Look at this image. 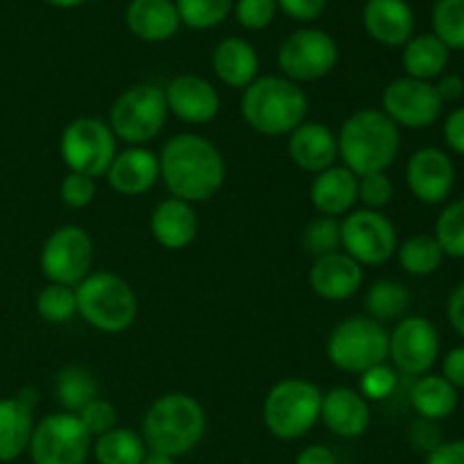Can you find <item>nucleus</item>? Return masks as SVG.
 Here are the masks:
<instances>
[{"instance_id": "obj_39", "label": "nucleus", "mask_w": 464, "mask_h": 464, "mask_svg": "<svg viewBox=\"0 0 464 464\" xmlns=\"http://www.w3.org/2000/svg\"><path fill=\"white\" fill-rule=\"evenodd\" d=\"M394 198V184L388 172H374V175L358 177V202L362 208L383 211Z\"/></svg>"}, {"instance_id": "obj_8", "label": "nucleus", "mask_w": 464, "mask_h": 464, "mask_svg": "<svg viewBox=\"0 0 464 464\" xmlns=\"http://www.w3.org/2000/svg\"><path fill=\"white\" fill-rule=\"evenodd\" d=\"M163 89L154 84H134L122 91L109 109V127L113 136L127 145L152 143L168 121Z\"/></svg>"}, {"instance_id": "obj_48", "label": "nucleus", "mask_w": 464, "mask_h": 464, "mask_svg": "<svg viewBox=\"0 0 464 464\" xmlns=\"http://www.w3.org/2000/svg\"><path fill=\"white\" fill-rule=\"evenodd\" d=\"M433 84L444 104L458 102V100L464 98V77L458 75V72H444Z\"/></svg>"}, {"instance_id": "obj_43", "label": "nucleus", "mask_w": 464, "mask_h": 464, "mask_svg": "<svg viewBox=\"0 0 464 464\" xmlns=\"http://www.w3.org/2000/svg\"><path fill=\"white\" fill-rule=\"evenodd\" d=\"M95 193H98L95 179L80 175V172H66V177L59 184V198H62V202L68 208H77V211L91 207L95 199Z\"/></svg>"}, {"instance_id": "obj_16", "label": "nucleus", "mask_w": 464, "mask_h": 464, "mask_svg": "<svg viewBox=\"0 0 464 464\" xmlns=\"http://www.w3.org/2000/svg\"><path fill=\"white\" fill-rule=\"evenodd\" d=\"M456 163L444 150L420 148L408 157L406 186L417 202L426 207L447 204L456 188Z\"/></svg>"}, {"instance_id": "obj_5", "label": "nucleus", "mask_w": 464, "mask_h": 464, "mask_svg": "<svg viewBox=\"0 0 464 464\" xmlns=\"http://www.w3.org/2000/svg\"><path fill=\"white\" fill-rule=\"evenodd\" d=\"M77 315L100 334H125L139 315L134 288L116 272H91L75 288Z\"/></svg>"}, {"instance_id": "obj_45", "label": "nucleus", "mask_w": 464, "mask_h": 464, "mask_svg": "<svg viewBox=\"0 0 464 464\" xmlns=\"http://www.w3.org/2000/svg\"><path fill=\"white\" fill-rule=\"evenodd\" d=\"M329 0H276V7L295 21L311 23L324 14Z\"/></svg>"}, {"instance_id": "obj_20", "label": "nucleus", "mask_w": 464, "mask_h": 464, "mask_svg": "<svg viewBox=\"0 0 464 464\" xmlns=\"http://www.w3.org/2000/svg\"><path fill=\"white\" fill-rule=\"evenodd\" d=\"M320 420L335 438L358 440L372 424L370 401L353 388H334L322 394Z\"/></svg>"}, {"instance_id": "obj_33", "label": "nucleus", "mask_w": 464, "mask_h": 464, "mask_svg": "<svg viewBox=\"0 0 464 464\" xmlns=\"http://www.w3.org/2000/svg\"><path fill=\"white\" fill-rule=\"evenodd\" d=\"M54 394H57V401L62 403L63 412L77 415L86 403L98 399V383L89 370L80 365H68L57 374Z\"/></svg>"}, {"instance_id": "obj_15", "label": "nucleus", "mask_w": 464, "mask_h": 464, "mask_svg": "<svg viewBox=\"0 0 464 464\" xmlns=\"http://www.w3.org/2000/svg\"><path fill=\"white\" fill-rule=\"evenodd\" d=\"M440 331L421 315H406L390 331L388 361L406 376L430 374L440 361Z\"/></svg>"}, {"instance_id": "obj_6", "label": "nucleus", "mask_w": 464, "mask_h": 464, "mask_svg": "<svg viewBox=\"0 0 464 464\" xmlns=\"http://www.w3.org/2000/svg\"><path fill=\"white\" fill-rule=\"evenodd\" d=\"M322 390L306 379H284L270 388L263 401V424L272 438L295 442L320 421Z\"/></svg>"}, {"instance_id": "obj_7", "label": "nucleus", "mask_w": 464, "mask_h": 464, "mask_svg": "<svg viewBox=\"0 0 464 464\" xmlns=\"http://www.w3.org/2000/svg\"><path fill=\"white\" fill-rule=\"evenodd\" d=\"M390 331L367 315L338 322L326 340V356L335 370L358 374L388 362Z\"/></svg>"}, {"instance_id": "obj_41", "label": "nucleus", "mask_w": 464, "mask_h": 464, "mask_svg": "<svg viewBox=\"0 0 464 464\" xmlns=\"http://www.w3.org/2000/svg\"><path fill=\"white\" fill-rule=\"evenodd\" d=\"M80 421L84 424V429L89 430L91 438H100V435L109 433L111 429L118 426V411L111 401L107 399H93L91 403H86L80 412H77Z\"/></svg>"}, {"instance_id": "obj_53", "label": "nucleus", "mask_w": 464, "mask_h": 464, "mask_svg": "<svg viewBox=\"0 0 464 464\" xmlns=\"http://www.w3.org/2000/svg\"><path fill=\"white\" fill-rule=\"evenodd\" d=\"M140 464H177L175 458H168V456H161V453H150L145 456V460Z\"/></svg>"}, {"instance_id": "obj_3", "label": "nucleus", "mask_w": 464, "mask_h": 464, "mask_svg": "<svg viewBox=\"0 0 464 464\" xmlns=\"http://www.w3.org/2000/svg\"><path fill=\"white\" fill-rule=\"evenodd\" d=\"M245 125L261 136H288L308 116V95L302 84L284 75H258L240 98Z\"/></svg>"}, {"instance_id": "obj_9", "label": "nucleus", "mask_w": 464, "mask_h": 464, "mask_svg": "<svg viewBox=\"0 0 464 464\" xmlns=\"http://www.w3.org/2000/svg\"><path fill=\"white\" fill-rule=\"evenodd\" d=\"M59 154L68 172L98 179L107 175L118 154V139L109 122L95 116H80L68 122L59 139Z\"/></svg>"}, {"instance_id": "obj_22", "label": "nucleus", "mask_w": 464, "mask_h": 464, "mask_svg": "<svg viewBox=\"0 0 464 464\" xmlns=\"http://www.w3.org/2000/svg\"><path fill=\"white\" fill-rule=\"evenodd\" d=\"M362 25L376 44L403 48L415 34V14L406 0H367Z\"/></svg>"}, {"instance_id": "obj_44", "label": "nucleus", "mask_w": 464, "mask_h": 464, "mask_svg": "<svg viewBox=\"0 0 464 464\" xmlns=\"http://www.w3.org/2000/svg\"><path fill=\"white\" fill-rule=\"evenodd\" d=\"M408 442H411V447L415 449V451L429 456L430 451H435V449L442 444V430H440L438 421H429L420 417V420L408 429Z\"/></svg>"}, {"instance_id": "obj_2", "label": "nucleus", "mask_w": 464, "mask_h": 464, "mask_svg": "<svg viewBox=\"0 0 464 464\" xmlns=\"http://www.w3.org/2000/svg\"><path fill=\"white\" fill-rule=\"evenodd\" d=\"M335 136L338 159L356 177L388 172L401 150V130L381 109H358L344 118Z\"/></svg>"}, {"instance_id": "obj_25", "label": "nucleus", "mask_w": 464, "mask_h": 464, "mask_svg": "<svg viewBox=\"0 0 464 464\" xmlns=\"http://www.w3.org/2000/svg\"><path fill=\"white\" fill-rule=\"evenodd\" d=\"M211 66L218 80L229 89H247L261 71L256 48L243 36H227L213 48Z\"/></svg>"}, {"instance_id": "obj_23", "label": "nucleus", "mask_w": 464, "mask_h": 464, "mask_svg": "<svg viewBox=\"0 0 464 464\" xmlns=\"http://www.w3.org/2000/svg\"><path fill=\"white\" fill-rule=\"evenodd\" d=\"M198 211L193 204L184 199H161L150 216V234L163 249H170V252L190 247L198 238Z\"/></svg>"}, {"instance_id": "obj_17", "label": "nucleus", "mask_w": 464, "mask_h": 464, "mask_svg": "<svg viewBox=\"0 0 464 464\" xmlns=\"http://www.w3.org/2000/svg\"><path fill=\"white\" fill-rule=\"evenodd\" d=\"M168 113L186 125H208L222 109V98L216 86L202 75L184 72L168 82L163 89Z\"/></svg>"}, {"instance_id": "obj_24", "label": "nucleus", "mask_w": 464, "mask_h": 464, "mask_svg": "<svg viewBox=\"0 0 464 464\" xmlns=\"http://www.w3.org/2000/svg\"><path fill=\"white\" fill-rule=\"evenodd\" d=\"M311 204L320 216L344 218L358 204V177L343 163L313 175Z\"/></svg>"}, {"instance_id": "obj_38", "label": "nucleus", "mask_w": 464, "mask_h": 464, "mask_svg": "<svg viewBox=\"0 0 464 464\" xmlns=\"http://www.w3.org/2000/svg\"><path fill=\"white\" fill-rule=\"evenodd\" d=\"M302 245L313 258L340 249V220L326 216H317L302 231Z\"/></svg>"}, {"instance_id": "obj_47", "label": "nucleus", "mask_w": 464, "mask_h": 464, "mask_svg": "<svg viewBox=\"0 0 464 464\" xmlns=\"http://www.w3.org/2000/svg\"><path fill=\"white\" fill-rule=\"evenodd\" d=\"M442 376L456 390H464V344H458L444 356Z\"/></svg>"}, {"instance_id": "obj_18", "label": "nucleus", "mask_w": 464, "mask_h": 464, "mask_svg": "<svg viewBox=\"0 0 464 464\" xmlns=\"http://www.w3.org/2000/svg\"><path fill=\"white\" fill-rule=\"evenodd\" d=\"M362 281H365L362 266H358L343 249L317 256L308 272L311 290L326 302H347L362 288Z\"/></svg>"}, {"instance_id": "obj_4", "label": "nucleus", "mask_w": 464, "mask_h": 464, "mask_svg": "<svg viewBox=\"0 0 464 464\" xmlns=\"http://www.w3.org/2000/svg\"><path fill=\"white\" fill-rule=\"evenodd\" d=\"M207 430L202 403L186 392H168L148 408L140 426V438L150 453L181 458L193 451Z\"/></svg>"}, {"instance_id": "obj_46", "label": "nucleus", "mask_w": 464, "mask_h": 464, "mask_svg": "<svg viewBox=\"0 0 464 464\" xmlns=\"http://www.w3.org/2000/svg\"><path fill=\"white\" fill-rule=\"evenodd\" d=\"M442 134H444V143L449 145V150L464 157V104L462 107H456L451 113H449L447 121H444Z\"/></svg>"}, {"instance_id": "obj_54", "label": "nucleus", "mask_w": 464, "mask_h": 464, "mask_svg": "<svg viewBox=\"0 0 464 464\" xmlns=\"http://www.w3.org/2000/svg\"><path fill=\"white\" fill-rule=\"evenodd\" d=\"M44 3L53 5V7H59V9H72V7H80V5L86 3V0H44Z\"/></svg>"}, {"instance_id": "obj_50", "label": "nucleus", "mask_w": 464, "mask_h": 464, "mask_svg": "<svg viewBox=\"0 0 464 464\" xmlns=\"http://www.w3.org/2000/svg\"><path fill=\"white\" fill-rule=\"evenodd\" d=\"M447 317H449V324L453 326V331H456V334L464 340V281L460 285H456L453 293L449 295Z\"/></svg>"}, {"instance_id": "obj_26", "label": "nucleus", "mask_w": 464, "mask_h": 464, "mask_svg": "<svg viewBox=\"0 0 464 464\" xmlns=\"http://www.w3.org/2000/svg\"><path fill=\"white\" fill-rule=\"evenodd\" d=\"M125 21L131 34L145 44H163L181 27L175 0H131Z\"/></svg>"}, {"instance_id": "obj_10", "label": "nucleus", "mask_w": 464, "mask_h": 464, "mask_svg": "<svg viewBox=\"0 0 464 464\" xmlns=\"http://www.w3.org/2000/svg\"><path fill=\"white\" fill-rule=\"evenodd\" d=\"M397 247V227L383 211L361 207L340 218V249L358 266H385L394 258Z\"/></svg>"}, {"instance_id": "obj_21", "label": "nucleus", "mask_w": 464, "mask_h": 464, "mask_svg": "<svg viewBox=\"0 0 464 464\" xmlns=\"http://www.w3.org/2000/svg\"><path fill=\"white\" fill-rule=\"evenodd\" d=\"M288 157L299 170L317 172L338 163V136L329 125L317 121H304L288 134Z\"/></svg>"}, {"instance_id": "obj_52", "label": "nucleus", "mask_w": 464, "mask_h": 464, "mask_svg": "<svg viewBox=\"0 0 464 464\" xmlns=\"http://www.w3.org/2000/svg\"><path fill=\"white\" fill-rule=\"evenodd\" d=\"M16 399H21V401L25 403V406H30L32 411H34V406H36V403H39V392H36L34 388H23L21 392L16 394Z\"/></svg>"}, {"instance_id": "obj_37", "label": "nucleus", "mask_w": 464, "mask_h": 464, "mask_svg": "<svg viewBox=\"0 0 464 464\" xmlns=\"http://www.w3.org/2000/svg\"><path fill=\"white\" fill-rule=\"evenodd\" d=\"M36 313L48 324H66L77 315L75 288L48 284L36 295Z\"/></svg>"}, {"instance_id": "obj_28", "label": "nucleus", "mask_w": 464, "mask_h": 464, "mask_svg": "<svg viewBox=\"0 0 464 464\" xmlns=\"http://www.w3.org/2000/svg\"><path fill=\"white\" fill-rule=\"evenodd\" d=\"M451 50L433 34H412V39L403 45L401 66L406 77L421 82H435L440 75L447 72Z\"/></svg>"}, {"instance_id": "obj_49", "label": "nucleus", "mask_w": 464, "mask_h": 464, "mask_svg": "<svg viewBox=\"0 0 464 464\" xmlns=\"http://www.w3.org/2000/svg\"><path fill=\"white\" fill-rule=\"evenodd\" d=\"M426 464H464V440L442 442L426 456Z\"/></svg>"}, {"instance_id": "obj_30", "label": "nucleus", "mask_w": 464, "mask_h": 464, "mask_svg": "<svg viewBox=\"0 0 464 464\" xmlns=\"http://www.w3.org/2000/svg\"><path fill=\"white\" fill-rule=\"evenodd\" d=\"M91 453L98 464H140L148 456V447L136 430L116 426L93 440Z\"/></svg>"}, {"instance_id": "obj_12", "label": "nucleus", "mask_w": 464, "mask_h": 464, "mask_svg": "<svg viewBox=\"0 0 464 464\" xmlns=\"http://www.w3.org/2000/svg\"><path fill=\"white\" fill-rule=\"evenodd\" d=\"M93 447V438L80 417L71 412H54L36 421L32 430V464H86Z\"/></svg>"}, {"instance_id": "obj_40", "label": "nucleus", "mask_w": 464, "mask_h": 464, "mask_svg": "<svg viewBox=\"0 0 464 464\" xmlns=\"http://www.w3.org/2000/svg\"><path fill=\"white\" fill-rule=\"evenodd\" d=\"M394 390H397V370L392 365H388V362L372 367V370L361 374L358 392L367 401H385L388 397H392Z\"/></svg>"}, {"instance_id": "obj_19", "label": "nucleus", "mask_w": 464, "mask_h": 464, "mask_svg": "<svg viewBox=\"0 0 464 464\" xmlns=\"http://www.w3.org/2000/svg\"><path fill=\"white\" fill-rule=\"evenodd\" d=\"M104 179L113 193L125 195V198L150 193L161 179L159 154H154L145 145H127L122 152L116 154Z\"/></svg>"}, {"instance_id": "obj_11", "label": "nucleus", "mask_w": 464, "mask_h": 464, "mask_svg": "<svg viewBox=\"0 0 464 464\" xmlns=\"http://www.w3.org/2000/svg\"><path fill=\"white\" fill-rule=\"evenodd\" d=\"M340 50L334 36L320 27H302L285 36L276 53L281 75L295 84L324 80L338 66Z\"/></svg>"}, {"instance_id": "obj_42", "label": "nucleus", "mask_w": 464, "mask_h": 464, "mask_svg": "<svg viewBox=\"0 0 464 464\" xmlns=\"http://www.w3.org/2000/svg\"><path fill=\"white\" fill-rule=\"evenodd\" d=\"M276 12V0H236L234 14L236 21L245 27V30H266L272 21H275Z\"/></svg>"}, {"instance_id": "obj_32", "label": "nucleus", "mask_w": 464, "mask_h": 464, "mask_svg": "<svg viewBox=\"0 0 464 464\" xmlns=\"http://www.w3.org/2000/svg\"><path fill=\"white\" fill-rule=\"evenodd\" d=\"M408 306H411V293L401 281L381 279L372 284L365 295L367 317L381 322V324L406 317Z\"/></svg>"}, {"instance_id": "obj_1", "label": "nucleus", "mask_w": 464, "mask_h": 464, "mask_svg": "<svg viewBox=\"0 0 464 464\" xmlns=\"http://www.w3.org/2000/svg\"><path fill=\"white\" fill-rule=\"evenodd\" d=\"M159 175L170 198L199 204L216 198L222 188L227 163L213 140L184 131L163 143L159 152Z\"/></svg>"}, {"instance_id": "obj_34", "label": "nucleus", "mask_w": 464, "mask_h": 464, "mask_svg": "<svg viewBox=\"0 0 464 464\" xmlns=\"http://www.w3.org/2000/svg\"><path fill=\"white\" fill-rule=\"evenodd\" d=\"M433 236L442 247L444 256L464 261V198L444 204L435 220Z\"/></svg>"}, {"instance_id": "obj_51", "label": "nucleus", "mask_w": 464, "mask_h": 464, "mask_svg": "<svg viewBox=\"0 0 464 464\" xmlns=\"http://www.w3.org/2000/svg\"><path fill=\"white\" fill-rule=\"evenodd\" d=\"M295 464H338V456L324 444H311L304 451H299Z\"/></svg>"}, {"instance_id": "obj_13", "label": "nucleus", "mask_w": 464, "mask_h": 464, "mask_svg": "<svg viewBox=\"0 0 464 464\" xmlns=\"http://www.w3.org/2000/svg\"><path fill=\"white\" fill-rule=\"evenodd\" d=\"M39 263L48 284L77 288L91 275L93 240L77 225L59 227L45 238Z\"/></svg>"}, {"instance_id": "obj_29", "label": "nucleus", "mask_w": 464, "mask_h": 464, "mask_svg": "<svg viewBox=\"0 0 464 464\" xmlns=\"http://www.w3.org/2000/svg\"><path fill=\"white\" fill-rule=\"evenodd\" d=\"M458 390L442 374H424L411 390V406L421 420L442 421L458 411Z\"/></svg>"}, {"instance_id": "obj_36", "label": "nucleus", "mask_w": 464, "mask_h": 464, "mask_svg": "<svg viewBox=\"0 0 464 464\" xmlns=\"http://www.w3.org/2000/svg\"><path fill=\"white\" fill-rule=\"evenodd\" d=\"M433 34L449 50H464V0H435Z\"/></svg>"}, {"instance_id": "obj_27", "label": "nucleus", "mask_w": 464, "mask_h": 464, "mask_svg": "<svg viewBox=\"0 0 464 464\" xmlns=\"http://www.w3.org/2000/svg\"><path fill=\"white\" fill-rule=\"evenodd\" d=\"M34 411L16 397L0 399V464H9L30 447Z\"/></svg>"}, {"instance_id": "obj_14", "label": "nucleus", "mask_w": 464, "mask_h": 464, "mask_svg": "<svg viewBox=\"0 0 464 464\" xmlns=\"http://www.w3.org/2000/svg\"><path fill=\"white\" fill-rule=\"evenodd\" d=\"M381 111L399 130H429L440 121L444 111L442 98L435 91L433 82L397 77L390 82L381 95Z\"/></svg>"}, {"instance_id": "obj_31", "label": "nucleus", "mask_w": 464, "mask_h": 464, "mask_svg": "<svg viewBox=\"0 0 464 464\" xmlns=\"http://www.w3.org/2000/svg\"><path fill=\"white\" fill-rule=\"evenodd\" d=\"M397 261L411 276H430L442 267L444 252L433 234H415L397 247Z\"/></svg>"}, {"instance_id": "obj_35", "label": "nucleus", "mask_w": 464, "mask_h": 464, "mask_svg": "<svg viewBox=\"0 0 464 464\" xmlns=\"http://www.w3.org/2000/svg\"><path fill=\"white\" fill-rule=\"evenodd\" d=\"M181 25L190 30L218 27L234 9V0H175Z\"/></svg>"}]
</instances>
